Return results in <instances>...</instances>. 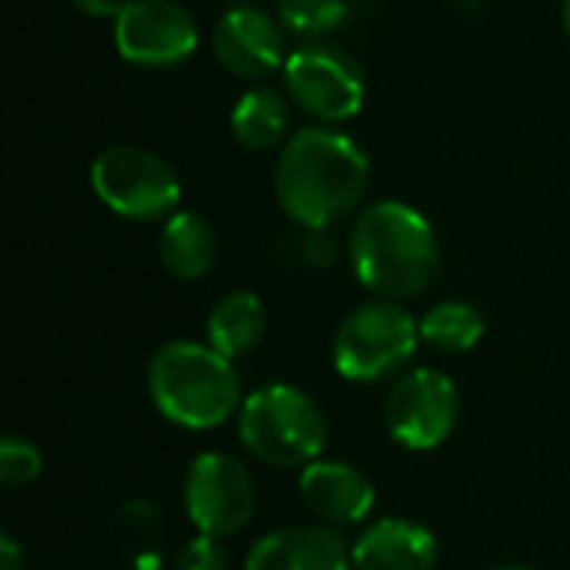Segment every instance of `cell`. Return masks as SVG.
<instances>
[{"label":"cell","mask_w":570,"mask_h":570,"mask_svg":"<svg viewBox=\"0 0 570 570\" xmlns=\"http://www.w3.org/2000/svg\"><path fill=\"white\" fill-rule=\"evenodd\" d=\"M351 7L347 0H277L274 17L284 23L291 37H301L304 43L327 40L337 33L347 20Z\"/></svg>","instance_id":"d6986e66"},{"label":"cell","mask_w":570,"mask_h":570,"mask_svg":"<svg viewBox=\"0 0 570 570\" xmlns=\"http://www.w3.org/2000/svg\"><path fill=\"white\" fill-rule=\"evenodd\" d=\"M561 20H564V30H568L570 40V0H561Z\"/></svg>","instance_id":"cb8c5ba5"},{"label":"cell","mask_w":570,"mask_h":570,"mask_svg":"<svg viewBox=\"0 0 570 570\" xmlns=\"http://www.w3.org/2000/svg\"><path fill=\"white\" fill-rule=\"evenodd\" d=\"M200 30L180 0H127L114 20L117 53L144 70H167L194 57Z\"/></svg>","instance_id":"30bf717a"},{"label":"cell","mask_w":570,"mask_h":570,"mask_svg":"<svg viewBox=\"0 0 570 570\" xmlns=\"http://www.w3.org/2000/svg\"><path fill=\"white\" fill-rule=\"evenodd\" d=\"M284 90L297 110L317 124L341 127L364 110L367 80L361 63L331 40L301 43L291 50L284 70Z\"/></svg>","instance_id":"52a82bcc"},{"label":"cell","mask_w":570,"mask_h":570,"mask_svg":"<svg viewBox=\"0 0 570 570\" xmlns=\"http://www.w3.org/2000/svg\"><path fill=\"white\" fill-rule=\"evenodd\" d=\"M184 508L207 538H230L254 521L257 488L250 471L224 451H204L184 474Z\"/></svg>","instance_id":"ba28073f"},{"label":"cell","mask_w":570,"mask_h":570,"mask_svg":"<svg viewBox=\"0 0 570 570\" xmlns=\"http://www.w3.org/2000/svg\"><path fill=\"white\" fill-rule=\"evenodd\" d=\"M461 417L458 384L438 367H417L387 391L384 401V428L394 444L407 451H434L441 448Z\"/></svg>","instance_id":"9c48e42d"},{"label":"cell","mask_w":570,"mask_h":570,"mask_svg":"<svg viewBox=\"0 0 570 570\" xmlns=\"http://www.w3.org/2000/svg\"><path fill=\"white\" fill-rule=\"evenodd\" d=\"M230 134L247 150H274L291 137V97L281 87L254 83L230 110Z\"/></svg>","instance_id":"2e32d148"},{"label":"cell","mask_w":570,"mask_h":570,"mask_svg":"<svg viewBox=\"0 0 570 570\" xmlns=\"http://www.w3.org/2000/svg\"><path fill=\"white\" fill-rule=\"evenodd\" d=\"M174 570H230V558H227L220 538L197 534L180 548Z\"/></svg>","instance_id":"44dd1931"},{"label":"cell","mask_w":570,"mask_h":570,"mask_svg":"<svg viewBox=\"0 0 570 570\" xmlns=\"http://www.w3.org/2000/svg\"><path fill=\"white\" fill-rule=\"evenodd\" d=\"M0 570H23L20 548L10 534H0Z\"/></svg>","instance_id":"603a6c76"},{"label":"cell","mask_w":570,"mask_h":570,"mask_svg":"<svg viewBox=\"0 0 570 570\" xmlns=\"http://www.w3.org/2000/svg\"><path fill=\"white\" fill-rule=\"evenodd\" d=\"M77 13L94 17V20H117L127 0H67Z\"/></svg>","instance_id":"7402d4cb"},{"label":"cell","mask_w":570,"mask_h":570,"mask_svg":"<svg viewBox=\"0 0 570 570\" xmlns=\"http://www.w3.org/2000/svg\"><path fill=\"white\" fill-rule=\"evenodd\" d=\"M421 344V321L397 301H371L354 307L331 344L334 367L344 381L354 384H377L394 374L414 357Z\"/></svg>","instance_id":"8992f818"},{"label":"cell","mask_w":570,"mask_h":570,"mask_svg":"<svg viewBox=\"0 0 570 570\" xmlns=\"http://www.w3.org/2000/svg\"><path fill=\"white\" fill-rule=\"evenodd\" d=\"M40 471H43V458L33 441L20 434H7L0 441V481L7 488H27L40 478Z\"/></svg>","instance_id":"ffe728a7"},{"label":"cell","mask_w":570,"mask_h":570,"mask_svg":"<svg viewBox=\"0 0 570 570\" xmlns=\"http://www.w3.org/2000/svg\"><path fill=\"white\" fill-rule=\"evenodd\" d=\"M344 538L321 524H294L264 534L250 551L244 570H351Z\"/></svg>","instance_id":"7c38bea8"},{"label":"cell","mask_w":570,"mask_h":570,"mask_svg":"<svg viewBox=\"0 0 570 570\" xmlns=\"http://www.w3.org/2000/svg\"><path fill=\"white\" fill-rule=\"evenodd\" d=\"M237 434L250 458L271 468H307L327 444L321 404L294 384H264L237 411Z\"/></svg>","instance_id":"277c9868"},{"label":"cell","mask_w":570,"mask_h":570,"mask_svg":"<svg viewBox=\"0 0 570 570\" xmlns=\"http://www.w3.org/2000/svg\"><path fill=\"white\" fill-rule=\"evenodd\" d=\"M94 197L117 217L154 224L180 210L184 184L174 164L147 147L110 144L90 164Z\"/></svg>","instance_id":"5b68a950"},{"label":"cell","mask_w":570,"mask_h":570,"mask_svg":"<svg viewBox=\"0 0 570 570\" xmlns=\"http://www.w3.org/2000/svg\"><path fill=\"white\" fill-rule=\"evenodd\" d=\"M284 23L254 3L227 7L214 23V57L217 63L247 83H261L264 77L284 70L291 57Z\"/></svg>","instance_id":"8fae6325"},{"label":"cell","mask_w":570,"mask_h":570,"mask_svg":"<svg viewBox=\"0 0 570 570\" xmlns=\"http://www.w3.org/2000/svg\"><path fill=\"white\" fill-rule=\"evenodd\" d=\"M354 570H434L438 538L411 518L374 521L351 548Z\"/></svg>","instance_id":"5bb4252c"},{"label":"cell","mask_w":570,"mask_h":570,"mask_svg":"<svg viewBox=\"0 0 570 570\" xmlns=\"http://www.w3.org/2000/svg\"><path fill=\"white\" fill-rule=\"evenodd\" d=\"M488 331L484 314L471 301H441L421 317V341L444 354H468Z\"/></svg>","instance_id":"ac0fdd59"},{"label":"cell","mask_w":570,"mask_h":570,"mask_svg":"<svg viewBox=\"0 0 570 570\" xmlns=\"http://www.w3.org/2000/svg\"><path fill=\"white\" fill-rule=\"evenodd\" d=\"M491 570H538V568H528V564H501V568H491Z\"/></svg>","instance_id":"d4e9b609"},{"label":"cell","mask_w":570,"mask_h":570,"mask_svg":"<svg viewBox=\"0 0 570 570\" xmlns=\"http://www.w3.org/2000/svg\"><path fill=\"white\" fill-rule=\"evenodd\" d=\"M147 394L154 411L184 431L220 428L244 404L234 361L207 341L160 344L147 364Z\"/></svg>","instance_id":"3957f363"},{"label":"cell","mask_w":570,"mask_h":570,"mask_svg":"<svg viewBox=\"0 0 570 570\" xmlns=\"http://www.w3.org/2000/svg\"><path fill=\"white\" fill-rule=\"evenodd\" d=\"M204 334L214 351L237 361L250 354L267 334V307L254 291H230L210 307Z\"/></svg>","instance_id":"e0dca14e"},{"label":"cell","mask_w":570,"mask_h":570,"mask_svg":"<svg viewBox=\"0 0 570 570\" xmlns=\"http://www.w3.org/2000/svg\"><path fill=\"white\" fill-rule=\"evenodd\" d=\"M371 184L364 147L341 127L311 124L287 137L274 164V197L304 230H331L354 214Z\"/></svg>","instance_id":"6da1fadb"},{"label":"cell","mask_w":570,"mask_h":570,"mask_svg":"<svg viewBox=\"0 0 570 570\" xmlns=\"http://www.w3.org/2000/svg\"><path fill=\"white\" fill-rule=\"evenodd\" d=\"M304 504L331 524H361L377 501L371 478L347 461H311L297 478Z\"/></svg>","instance_id":"4fadbf2b"},{"label":"cell","mask_w":570,"mask_h":570,"mask_svg":"<svg viewBox=\"0 0 570 570\" xmlns=\"http://www.w3.org/2000/svg\"><path fill=\"white\" fill-rule=\"evenodd\" d=\"M157 257L177 281H200L217 261V230L197 210H177L160 224Z\"/></svg>","instance_id":"9a60e30c"},{"label":"cell","mask_w":570,"mask_h":570,"mask_svg":"<svg viewBox=\"0 0 570 570\" xmlns=\"http://www.w3.org/2000/svg\"><path fill=\"white\" fill-rule=\"evenodd\" d=\"M354 277L384 301L424 294L441 267L434 224L404 200L367 204L347 234Z\"/></svg>","instance_id":"7a4b0ae2"}]
</instances>
